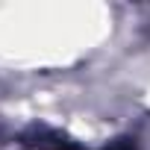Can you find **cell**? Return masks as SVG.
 I'll list each match as a JSON object with an SVG mask.
<instances>
[{
    "instance_id": "obj_1",
    "label": "cell",
    "mask_w": 150,
    "mask_h": 150,
    "mask_svg": "<svg viewBox=\"0 0 150 150\" xmlns=\"http://www.w3.org/2000/svg\"><path fill=\"white\" fill-rule=\"evenodd\" d=\"M27 147H33V150H77L68 138H62V135H56V132H41L35 141H24Z\"/></svg>"
},
{
    "instance_id": "obj_2",
    "label": "cell",
    "mask_w": 150,
    "mask_h": 150,
    "mask_svg": "<svg viewBox=\"0 0 150 150\" xmlns=\"http://www.w3.org/2000/svg\"><path fill=\"white\" fill-rule=\"evenodd\" d=\"M106 150H135L132 144H129V138H121V141H115L112 147H106Z\"/></svg>"
}]
</instances>
